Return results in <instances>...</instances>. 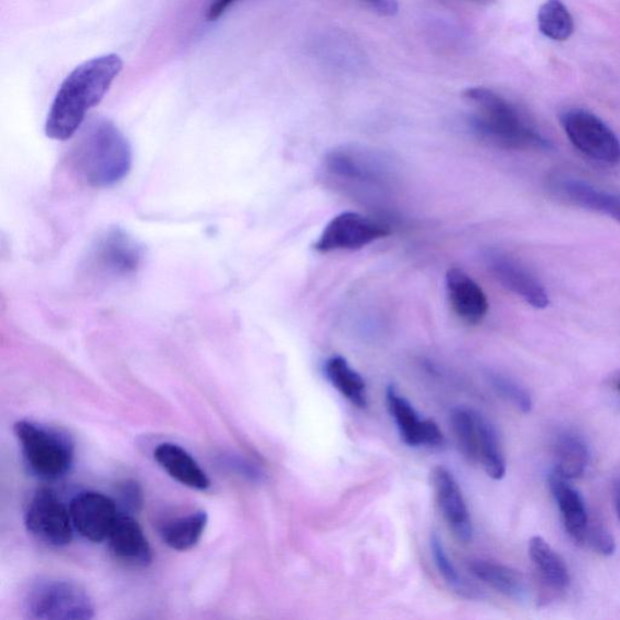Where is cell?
<instances>
[{
	"label": "cell",
	"mask_w": 620,
	"mask_h": 620,
	"mask_svg": "<svg viewBox=\"0 0 620 620\" xmlns=\"http://www.w3.org/2000/svg\"><path fill=\"white\" fill-rule=\"evenodd\" d=\"M464 99L475 110L471 119L474 133L487 144L510 150L552 148L550 141L502 95L483 86H475L464 92Z\"/></svg>",
	"instance_id": "obj_2"
},
{
	"label": "cell",
	"mask_w": 620,
	"mask_h": 620,
	"mask_svg": "<svg viewBox=\"0 0 620 620\" xmlns=\"http://www.w3.org/2000/svg\"><path fill=\"white\" fill-rule=\"evenodd\" d=\"M107 540L113 557L129 568L146 569L154 561L144 530L133 516H119Z\"/></svg>",
	"instance_id": "obj_15"
},
{
	"label": "cell",
	"mask_w": 620,
	"mask_h": 620,
	"mask_svg": "<svg viewBox=\"0 0 620 620\" xmlns=\"http://www.w3.org/2000/svg\"><path fill=\"white\" fill-rule=\"evenodd\" d=\"M21 453L32 474L52 482L66 475L74 461V441L66 431L27 420L14 424Z\"/></svg>",
	"instance_id": "obj_4"
},
{
	"label": "cell",
	"mask_w": 620,
	"mask_h": 620,
	"mask_svg": "<svg viewBox=\"0 0 620 620\" xmlns=\"http://www.w3.org/2000/svg\"><path fill=\"white\" fill-rule=\"evenodd\" d=\"M71 150L73 171L95 189L114 186L132 170L133 151L129 141L106 119L86 126Z\"/></svg>",
	"instance_id": "obj_3"
},
{
	"label": "cell",
	"mask_w": 620,
	"mask_h": 620,
	"mask_svg": "<svg viewBox=\"0 0 620 620\" xmlns=\"http://www.w3.org/2000/svg\"><path fill=\"white\" fill-rule=\"evenodd\" d=\"M477 431V462L482 463L486 474L494 481H502L507 473V463L497 431L478 412Z\"/></svg>",
	"instance_id": "obj_23"
},
{
	"label": "cell",
	"mask_w": 620,
	"mask_h": 620,
	"mask_svg": "<svg viewBox=\"0 0 620 620\" xmlns=\"http://www.w3.org/2000/svg\"><path fill=\"white\" fill-rule=\"evenodd\" d=\"M473 2H476V3H493V2H495V0H473Z\"/></svg>",
	"instance_id": "obj_35"
},
{
	"label": "cell",
	"mask_w": 620,
	"mask_h": 620,
	"mask_svg": "<svg viewBox=\"0 0 620 620\" xmlns=\"http://www.w3.org/2000/svg\"><path fill=\"white\" fill-rule=\"evenodd\" d=\"M555 197L576 208L605 215L620 223V194L609 192L569 173H555L548 181Z\"/></svg>",
	"instance_id": "obj_10"
},
{
	"label": "cell",
	"mask_w": 620,
	"mask_h": 620,
	"mask_svg": "<svg viewBox=\"0 0 620 620\" xmlns=\"http://www.w3.org/2000/svg\"><path fill=\"white\" fill-rule=\"evenodd\" d=\"M446 292L452 311L462 321L477 325L486 318L489 307L486 293L463 269H449Z\"/></svg>",
	"instance_id": "obj_16"
},
{
	"label": "cell",
	"mask_w": 620,
	"mask_h": 620,
	"mask_svg": "<svg viewBox=\"0 0 620 620\" xmlns=\"http://www.w3.org/2000/svg\"><path fill=\"white\" fill-rule=\"evenodd\" d=\"M528 554L544 584L557 592L568 589L571 581L569 570L546 539L532 537L528 543Z\"/></svg>",
	"instance_id": "obj_21"
},
{
	"label": "cell",
	"mask_w": 620,
	"mask_h": 620,
	"mask_svg": "<svg viewBox=\"0 0 620 620\" xmlns=\"http://www.w3.org/2000/svg\"><path fill=\"white\" fill-rule=\"evenodd\" d=\"M390 227L357 212L336 216L324 228L314 248L318 253L354 252L390 235Z\"/></svg>",
	"instance_id": "obj_9"
},
{
	"label": "cell",
	"mask_w": 620,
	"mask_h": 620,
	"mask_svg": "<svg viewBox=\"0 0 620 620\" xmlns=\"http://www.w3.org/2000/svg\"><path fill=\"white\" fill-rule=\"evenodd\" d=\"M388 408L393 416L400 437L409 446H428L440 448L445 438L437 423L430 420H421L410 402L401 397L394 387L387 390Z\"/></svg>",
	"instance_id": "obj_14"
},
{
	"label": "cell",
	"mask_w": 620,
	"mask_h": 620,
	"mask_svg": "<svg viewBox=\"0 0 620 620\" xmlns=\"http://www.w3.org/2000/svg\"><path fill=\"white\" fill-rule=\"evenodd\" d=\"M25 612L39 620H90L95 617L93 598L84 587L62 579H40L26 593Z\"/></svg>",
	"instance_id": "obj_5"
},
{
	"label": "cell",
	"mask_w": 620,
	"mask_h": 620,
	"mask_svg": "<svg viewBox=\"0 0 620 620\" xmlns=\"http://www.w3.org/2000/svg\"><path fill=\"white\" fill-rule=\"evenodd\" d=\"M561 125L572 145L587 158L606 166L620 162L619 138L594 113L573 108L561 116Z\"/></svg>",
	"instance_id": "obj_6"
},
{
	"label": "cell",
	"mask_w": 620,
	"mask_h": 620,
	"mask_svg": "<svg viewBox=\"0 0 620 620\" xmlns=\"http://www.w3.org/2000/svg\"><path fill=\"white\" fill-rule=\"evenodd\" d=\"M143 263V248L135 239L113 228L97 239L88 256V271L99 278H126Z\"/></svg>",
	"instance_id": "obj_8"
},
{
	"label": "cell",
	"mask_w": 620,
	"mask_h": 620,
	"mask_svg": "<svg viewBox=\"0 0 620 620\" xmlns=\"http://www.w3.org/2000/svg\"><path fill=\"white\" fill-rule=\"evenodd\" d=\"M122 70L123 61L116 53L92 59L75 69L63 81L51 105L47 136L68 141L77 134L86 114L104 100Z\"/></svg>",
	"instance_id": "obj_1"
},
{
	"label": "cell",
	"mask_w": 620,
	"mask_h": 620,
	"mask_svg": "<svg viewBox=\"0 0 620 620\" xmlns=\"http://www.w3.org/2000/svg\"><path fill=\"white\" fill-rule=\"evenodd\" d=\"M589 543L593 549L604 555V557H611L616 551V542L611 533L600 522H591L587 526L585 543Z\"/></svg>",
	"instance_id": "obj_29"
},
{
	"label": "cell",
	"mask_w": 620,
	"mask_h": 620,
	"mask_svg": "<svg viewBox=\"0 0 620 620\" xmlns=\"http://www.w3.org/2000/svg\"><path fill=\"white\" fill-rule=\"evenodd\" d=\"M209 516L199 509L189 514L178 515L161 521L158 527L159 536L173 550L187 551L200 542Z\"/></svg>",
	"instance_id": "obj_19"
},
{
	"label": "cell",
	"mask_w": 620,
	"mask_h": 620,
	"mask_svg": "<svg viewBox=\"0 0 620 620\" xmlns=\"http://www.w3.org/2000/svg\"><path fill=\"white\" fill-rule=\"evenodd\" d=\"M70 514L74 530L94 543L107 539L119 518L114 500L94 491L75 496L70 504Z\"/></svg>",
	"instance_id": "obj_12"
},
{
	"label": "cell",
	"mask_w": 620,
	"mask_h": 620,
	"mask_svg": "<svg viewBox=\"0 0 620 620\" xmlns=\"http://www.w3.org/2000/svg\"><path fill=\"white\" fill-rule=\"evenodd\" d=\"M557 454V466L554 471L559 473L568 481H574L583 476L587 461H589V451H587L585 442L576 435L566 433L560 435L555 448Z\"/></svg>",
	"instance_id": "obj_24"
},
{
	"label": "cell",
	"mask_w": 620,
	"mask_h": 620,
	"mask_svg": "<svg viewBox=\"0 0 620 620\" xmlns=\"http://www.w3.org/2000/svg\"><path fill=\"white\" fill-rule=\"evenodd\" d=\"M486 266L491 275L509 291L524 300L531 307L547 308L549 295L542 282L518 259L506 253L491 250L485 255Z\"/></svg>",
	"instance_id": "obj_11"
},
{
	"label": "cell",
	"mask_w": 620,
	"mask_h": 620,
	"mask_svg": "<svg viewBox=\"0 0 620 620\" xmlns=\"http://www.w3.org/2000/svg\"><path fill=\"white\" fill-rule=\"evenodd\" d=\"M569 482L555 471L549 477L551 494L557 499L566 531L576 544H584L589 516L582 495Z\"/></svg>",
	"instance_id": "obj_18"
},
{
	"label": "cell",
	"mask_w": 620,
	"mask_h": 620,
	"mask_svg": "<svg viewBox=\"0 0 620 620\" xmlns=\"http://www.w3.org/2000/svg\"><path fill=\"white\" fill-rule=\"evenodd\" d=\"M25 526L32 536L50 547H66L73 539L70 508L50 488H40L31 498Z\"/></svg>",
	"instance_id": "obj_7"
},
{
	"label": "cell",
	"mask_w": 620,
	"mask_h": 620,
	"mask_svg": "<svg viewBox=\"0 0 620 620\" xmlns=\"http://www.w3.org/2000/svg\"><path fill=\"white\" fill-rule=\"evenodd\" d=\"M451 426L460 450L472 462H477V412L457 409L451 415Z\"/></svg>",
	"instance_id": "obj_26"
},
{
	"label": "cell",
	"mask_w": 620,
	"mask_h": 620,
	"mask_svg": "<svg viewBox=\"0 0 620 620\" xmlns=\"http://www.w3.org/2000/svg\"><path fill=\"white\" fill-rule=\"evenodd\" d=\"M618 389L620 390V382H619V385H618Z\"/></svg>",
	"instance_id": "obj_36"
},
{
	"label": "cell",
	"mask_w": 620,
	"mask_h": 620,
	"mask_svg": "<svg viewBox=\"0 0 620 620\" xmlns=\"http://www.w3.org/2000/svg\"><path fill=\"white\" fill-rule=\"evenodd\" d=\"M615 502L618 518L620 520V482L616 485L615 489Z\"/></svg>",
	"instance_id": "obj_34"
},
{
	"label": "cell",
	"mask_w": 620,
	"mask_h": 620,
	"mask_svg": "<svg viewBox=\"0 0 620 620\" xmlns=\"http://www.w3.org/2000/svg\"><path fill=\"white\" fill-rule=\"evenodd\" d=\"M238 0H212L208 13H206V19L209 21H216L220 19L228 9L234 5Z\"/></svg>",
	"instance_id": "obj_33"
},
{
	"label": "cell",
	"mask_w": 620,
	"mask_h": 620,
	"mask_svg": "<svg viewBox=\"0 0 620 620\" xmlns=\"http://www.w3.org/2000/svg\"><path fill=\"white\" fill-rule=\"evenodd\" d=\"M538 26L544 36L555 41L568 40L574 31L573 17L561 0H547L540 7Z\"/></svg>",
	"instance_id": "obj_25"
},
{
	"label": "cell",
	"mask_w": 620,
	"mask_h": 620,
	"mask_svg": "<svg viewBox=\"0 0 620 620\" xmlns=\"http://www.w3.org/2000/svg\"><path fill=\"white\" fill-rule=\"evenodd\" d=\"M119 496L122 498L123 504L130 510L137 513L144 504L143 488L135 481H125L118 486Z\"/></svg>",
	"instance_id": "obj_30"
},
{
	"label": "cell",
	"mask_w": 620,
	"mask_h": 620,
	"mask_svg": "<svg viewBox=\"0 0 620 620\" xmlns=\"http://www.w3.org/2000/svg\"><path fill=\"white\" fill-rule=\"evenodd\" d=\"M470 569L477 580H481L494 591L516 601L527 597V584L519 571L493 561L475 560Z\"/></svg>",
	"instance_id": "obj_20"
},
{
	"label": "cell",
	"mask_w": 620,
	"mask_h": 620,
	"mask_svg": "<svg viewBox=\"0 0 620 620\" xmlns=\"http://www.w3.org/2000/svg\"><path fill=\"white\" fill-rule=\"evenodd\" d=\"M154 455L162 471L181 485L197 489V491H206L211 486L208 474L182 446L173 442L160 443Z\"/></svg>",
	"instance_id": "obj_17"
},
{
	"label": "cell",
	"mask_w": 620,
	"mask_h": 620,
	"mask_svg": "<svg viewBox=\"0 0 620 620\" xmlns=\"http://www.w3.org/2000/svg\"><path fill=\"white\" fill-rule=\"evenodd\" d=\"M489 382H491L497 393L508 400L521 412L527 413L532 410V399L528 391L516 382L513 378L502 374H489Z\"/></svg>",
	"instance_id": "obj_28"
},
{
	"label": "cell",
	"mask_w": 620,
	"mask_h": 620,
	"mask_svg": "<svg viewBox=\"0 0 620 620\" xmlns=\"http://www.w3.org/2000/svg\"><path fill=\"white\" fill-rule=\"evenodd\" d=\"M358 2L382 16H394L399 12L398 0H358Z\"/></svg>",
	"instance_id": "obj_32"
},
{
	"label": "cell",
	"mask_w": 620,
	"mask_h": 620,
	"mask_svg": "<svg viewBox=\"0 0 620 620\" xmlns=\"http://www.w3.org/2000/svg\"><path fill=\"white\" fill-rule=\"evenodd\" d=\"M227 464L232 471L234 470L236 473L248 478V481L258 482L264 476L263 472H260L255 464L238 459V457H228Z\"/></svg>",
	"instance_id": "obj_31"
},
{
	"label": "cell",
	"mask_w": 620,
	"mask_h": 620,
	"mask_svg": "<svg viewBox=\"0 0 620 620\" xmlns=\"http://www.w3.org/2000/svg\"><path fill=\"white\" fill-rule=\"evenodd\" d=\"M435 498L441 514L457 539L467 543L473 538V524L459 483L450 471L437 466L431 473Z\"/></svg>",
	"instance_id": "obj_13"
},
{
	"label": "cell",
	"mask_w": 620,
	"mask_h": 620,
	"mask_svg": "<svg viewBox=\"0 0 620 620\" xmlns=\"http://www.w3.org/2000/svg\"><path fill=\"white\" fill-rule=\"evenodd\" d=\"M325 374L331 385L353 405L364 409L367 405V393L364 378L348 364L342 356H332L326 362Z\"/></svg>",
	"instance_id": "obj_22"
},
{
	"label": "cell",
	"mask_w": 620,
	"mask_h": 620,
	"mask_svg": "<svg viewBox=\"0 0 620 620\" xmlns=\"http://www.w3.org/2000/svg\"><path fill=\"white\" fill-rule=\"evenodd\" d=\"M430 548L435 564H437V568L446 583H448L452 589L460 595L465 597H475V587L472 584L466 583L460 573L457 572L449 555L446 554L442 540L437 535H433L430 539Z\"/></svg>",
	"instance_id": "obj_27"
}]
</instances>
